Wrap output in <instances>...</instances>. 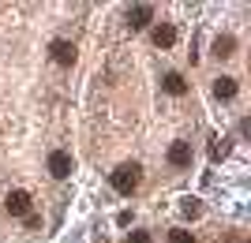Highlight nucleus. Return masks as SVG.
<instances>
[{"instance_id":"f257e3e1","label":"nucleus","mask_w":251,"mask_h":243,"mask_svg":"<svg viewBox=\"0 0 251 243\" xmlns=\"http://www.w3.org/2000/svg\"><path fill=\"white\" fill-rule=\"evenodd\" d=\"M139 176H143V169H139L135 161H127V165H120V169L113 172V191H120V195H131L139 183Z\"/></svg>"},{"instance_id":"f03ea898","label":"nucleus","mask_w":251,"mask_h":243,"mask_svg":"<svg viewBox=\"0 0 251 243\" xmlns=\"http://www.w3.org/2000/svg\"><path fill=\"white\" fill-rule=\"evenodd\" d=\"M49 176L52 180H68V176H72V157H68L64 150H52L49 154Z\"/></svg>"},{"instance_id":"7ed1b4c3","label":"nucleus","mask_w":251,"mask_h":243,"mask_svg":"<svg viewBox=\"0 0 251 243\" xmlns=\"http://www.w3.org/2000/svg\"><path fill=\"white\" fill-rule=\"evenodd\" d=\"M49 56H52L56 64H60V67H72L79 53H75V45H72V42H60V38H56V42L49 45Z\"/></svg>"},{"instance_id":"20e7f679","label":"nucleus","mask_w":251,"mask_h":243,"mask_svg":"<svg viewBox=\"0 0 251 243\" xmlns=\"http://www.w3.org/2000/svg\"><path fill=\"white\" fill-rule=\"evenodd\" d=\"M150 19H154V4H135V8L127 11V26H131V30L150 26Z\"/></svg>"},{"instance_id":"39448f33","label":"nucleus","mask_w":251,"mask_h":243,"mask_svg":"<svg viewBox=\"0 0 251 243\" xmlns=\"http://www.w3.org/2000/svg\"><path fill=\"white\" fill-rule=\"evenodd\" d=\"M169 165H173V169H188L191 165V146L184 138H176V142L169 146Z\"/></svg>"},{"instance_id":"423d86ee","label":"nucleus","mask_w":251,"mask_h":243,"mask_svg":"<svg viewBox=\"0 0 251 243\" xmlns=\"http://www.w3.org/2000/svg\"><path fill=\"white\" fill-rule=\"evenodd\" d=\"M8 213H15V217H30V195H26V191H11V195H8Z\"/></svg>"},{"instance_id":"0eeeda50","label":"nucleus","mask_w":251,"mask_h":243,"mask_svg":"<svg viewBox=\"0 0 251 243\" xmlns=\"http://www.w3.org/2000/svg\"><path fill=\"white\" fill-rule=\"evenodd\" d=\"M173 42H176V26H173V22H157L154 26V45L157 49H169Z\"/></svg>"},{"instance_id":"6e6552de","label":"nucleus","mask_w":251,"mask_h":243,"mask_svg":"<svg viewBox=\"0 0 251 243\" xmlns=\"http://www.w3.org/2000/svg\"><path fill=\"white\" fill-rule=\"evenodd\" d=\"M214 97H218V101H232V97H236V79H229V75L214 79Z\"/></svg>"},{"instance_id":"1a4fd4ad","label":"nucleus","mask_w":251,"mask_h":243,"mask_svg":"<svg viewBox=\"0 0 251 243\" xmlns=\"http://www.w3.org/2000/svg\"><path fill=\"white\" fill-rule=\"evenodd\" d=\"M161 86H165V90H169V94H188V83H184V75H176V71H169L165 75V79H161Z\"/></svg>"},{"instance_id":"9d476101","label":"nucleus","mask_w":251,"mask_h":243,"mask_svg":"<svg viewBox=\"0 0 251 243\" xmlns=\"http://www.w3.org/2000/svg\"><path fill=\"white\" fill-rule=\"evenodd\" d=\"M236 53V42H232L229 34H221L218 42H214V56H218V60H225V56H232Z\"/></svg>"},{"instance_id":"9b49d317","label":"nucleus","mask_w":251,"mask_h":243,"mask_svg":"<svg viewBox=\"0 0 251 243\" xmlns=\"http://www.w3.org/2000/svg\"><path fill=\"white\" fill-rule=\"evenodd\" d=\"M180 213H184V217L191 221V217H199V213H202V202L188 195V199H180Z\"/></svg>"},{"instance_id":"f8f14e48","label":"nucleus","mask_w":251,"mask_h":243,"mask_svg":"<svg viewBox=\"0 0 251 243\" xmlns=\"http://www.w3.org/2000/svg\"><path fill=\"white\" fill-rule=\"evenodd\" d=\"M169 243H195V236H191L188 228H173V232H169Z\"/></svg>"},{"instance_id":"ddd939ff","label":"nucleus","mask_w":251,"mask_h":243,"mask_svg":"<svg viewBox=\"0 0 251 243\" xmlns=\"http://www.w3.org/2000/svg\"><path fill=\"white\" fill-rule=\"evenodd\" d=\"M221 154H225V142H218V138H210V157L221 161Z\"/></svg>"},{"instance_id":"4468645a","label":"nucleus","mask_w":251,"mask_h":243,"mask_svg":"<svg viewBox=\"0 0 251 243\" xmlns=\"http://www.w3.org/2000/svg\"><path fill=\"white\" fill-rule=\"evenodd\" d=\"M127 243H150V232H143V228H139V232L127 236Z\"/></svg>"},{"instance_id":"2eb2a0df","label":"nucleus","mask_w":251,"mask_h":243,"mask_svg":"<svg viewBox=\"0 0 251 243\" xmlns=\"http://www.w3.org/2000/svg\"><path fill=\"white\" fill-rule=\"evenodd\" d=\"M116 224H120V228H127V224H131V210H124V213H116Z\"/></svg>"}]
</instances>
